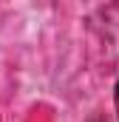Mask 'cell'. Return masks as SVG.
<instances>
[{"mask_svg":"<svg viewBox=\"0 0 119 122\" xmlns=\"http://www.w3.org/2000/svg\"><path fill=\"white\" fill-rule=\"evenodd\" d=\"M116 114H119V82H116Z\"/></svg>","mask_w":119,"mask_h":122,"instance_id":"obj_1","label":"cell"}]
</instances>
